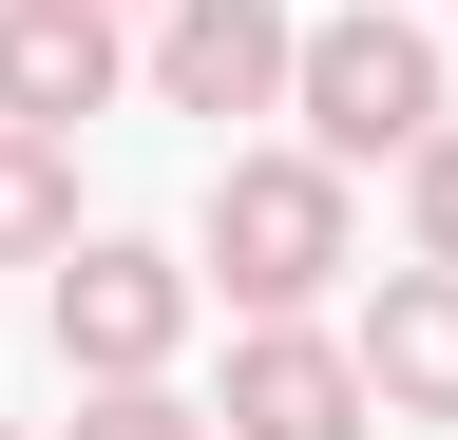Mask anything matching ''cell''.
Masks as SVG:
<instances>
[{
  "label": "cell",
  "instance_id": "12",
  "mask_svg": "<svg viewBox=\"0 0 458 440\" xmlns=\"http://www.w3.org/2000/svg\"><path fill=\"white\" fill-rule=\"evenodd\" d=\"M0 440H20V421H0Z\"/></svg>",
  "mask_w": 458,
  "mask_h": 440
},
{
  "label": "cell",
  "instance_id": "9",
  "mask_svg": "<svg viewBox=\"0 0 458 440\" xmlns=\"http://www.w3.org/2000/svg\"><path fill=\"white\" fill-rule=\"evenodd\" d=\"M401 230H420V268H458V116L401 153Z\"/></svg>",
  "mask_w": 458,
  "mask_h": 440
},
{
  "label": "cell",
  "instance_id": "3",
  "mask_svg": "<svg viewBox=\"0 0 458 440\" xmlns=\"http://www.w3.org/2000/svg\"><path fill=\"white\" fill-rule=\"evenodd\" d=\"M38 306H57V364H77V383H153L172 345H191V268L134 249V230H77Z\"/></svg>",
  "mask_w": 458,
  "mask_h": 440
},
{
  "label": "cell",
  "instance_id": "6",
  "mask_svg": "<svg viewBox=\"0 0 458 440\" xmlns=\"http://www.w3.org/2000/svg\"><path fill=\"white\" fill-rule=\"evenodd\" d=\"M114 77H134L114 58V0H0V116L20 134H77Z\"/></svg>",
  "mask_w": 458,
  "mask_h": 440
},
{
  "label": "cell",
  "instance_id": "1",
  "mask_svg": "<svg viewBox=\"0 0 458 440\" xmlns=\"http://www.w3.org/2000/svg\"><path fill=\"white\" fill-rule=\"evenodd\" d=\"M344 268H363L344 153H229V173H210V288L229 306H325Z\"/></svg>",
  "mask_w": 458,
  "mask_h": 440
},
{
  "label": "cell",
  "instance_id": "8",
  "mask_svg": "<svg viewBox=\"0 0 458 440\" xmlns=\"http://www.w3.org/2000/svg\"><path fill=\"white\" fill-rule=\"evenodd\" d=\"M57 249H77V153L0 116V268H57Z\"/></svg>",
  "mask_w": 458,
  "mask_h": 440
},
{
  "label": "cell",
  "instance_id": "2",
  "mask_svg": "<svg viewBox=\"0 0 458 440\" xmlns=\"http://www.w3.org/2000/svg\"><path fill=\"white\" fill-rule=\"evenodd\" d=\"M286 116H306V153H420L458 96H439V39L401 20V0H363V20H306V58H286Z\"/></svg>",
  "mask_w": 458,
  "mask_h": 440
},
{
  "label": "cell",
  "instance_id": "4",
  "mask_svg": "<svg viewBox=\"0 0 458 440\" xmlns=\"http://www.w3.org/2000/svg\"><path fill=\"white\" fill-rule=\"evenodd\" d=\"M363 421H382L363 345H344V325H306V306H249V345H229V402H210V440H363Z\"/></svg>",
  "mask_w": 458,
  "mask_h": 440
},
{
  "label": "cell",
  "instance_id": "11",
  "mask_svg": "<svg viewBox=\"0 0 458 440\" xmlns=\"http://www.w3.org/2000/svg\"><path fill=\"white\" fill-rule=\"evenodd\" d=\"M114 20H153V0H114Z\"/></svg>",
  "mask_w": 458,
  "mask_h": 440
},
{
  "label": "cell",
  "instance_id": "10",
  "mask_svg": "<svg viewBox=\"0 0 458 440\" xmlns=\"http://www.w3.org/2000/svg\"><path fill=\"white\" fill-rule=\"evenodd\" d=\"M77 440H210V402H172V364H153V383H96Z\"/></svg>",
  "mask_w": 458,
  "mask_h": 440
},
{
  "label": "cell",
  "instance_id": "7",
  "mask_svg": "<svg viewBox=\"0 0 458 440\" xmlns=\"http://www.w3.org/2000/svg\"><path fill=\"white\" fill-rule=\"evenodd\" d=\"M382 383V421H458V268H382V306L344 325Z\"/></svg>",
  "mask_w": 458,
  "mask_h": 440
},
{
  "label": "cell",
  "instance_id": "5",
  "mask_svg": "<svg viewBox=\"0 0 458 440\" xmlns=\"http://www.w3.org/2000/svg\"><path fill=\"white\" fill-rule=\"evenodd\" d=\"M286 58H306L286 0H153V96L172 116H286Z\"/></svg>",
  "mask_w": 458,
  "mask_h": 440
}]
</instances>
